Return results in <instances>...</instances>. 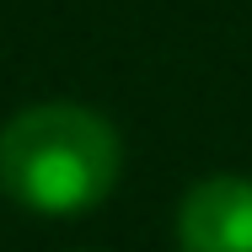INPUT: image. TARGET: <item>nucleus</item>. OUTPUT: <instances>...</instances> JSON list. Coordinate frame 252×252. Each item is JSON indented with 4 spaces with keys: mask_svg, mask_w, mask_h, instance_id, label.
I'll return each mask as SVG.
<instances>
[{
    "mask_svg": "<svg viewBox=\"0 0 252 252\" xmlns=\"http://www.w3.org/2000/svg\"><path fill=\"white\" fill-rule=\"evenodd\" d=\"M124 172L118 129L81 102L22 107L0 129V193L32 215L97 209Z\"/></svg>",
    "mask_w": 252,
    "mask_h": 252,
    "instance_id": "nucleus-1",
    "label": "nucleus"
},
{
    "mask_svg": "<svg viewBox=\"0 0 252 252\" xmlns=\"http://www.w3.org/2000/svg\"><path fill=\"white\" fill-rule=\"evenodd\" d=\"M183 252H252V177L215 172L193 183L177 204Z\"/></svg>",
    "mask_w": 252,
    "mask_h": 252,
    "instance_id": "nucleus-2",
    "label": "nucleus"
}]
</instances>
